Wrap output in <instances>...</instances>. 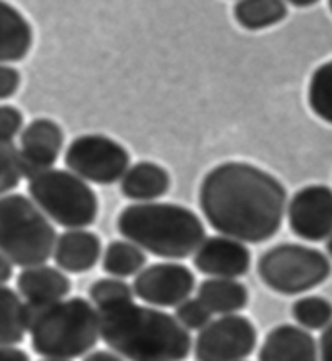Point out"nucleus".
<instances>
[{
	"instance_id": "9b49d317",
	"label": "nucleus",
	"mask_w": 332,
	"mask_h": 361,
	"mask_svg": "<svg viewBox=\"0 0 332 361\" xmlns=\"http://www.w3.org/2000/svg\"><path fill=\"white\" fill-rule=\"evenodd\" d=\"M288 227L307 242H323L332 233V190L326 185H307L285 207Z\"/></svg>"
},
{
	"instance_id": "39448f33",
	"label": "nucleus",
	"mask_w": 332,
	"mask_h": 361,
	"mask_svg": "<svg viewBox=\"0 0 332 361\" xmlns=\"http://www.w3.org/2000/svg\"><path fill=\"white\" fill-rule=\"evenodd\" d=\"M57 232L35 201L21 193L0 196V253L13 266L46 264Z\"/></svg>"
},
{
	"instance_id": "e433bc0d",
	"label": "nucleus",
	"mask_w": 332,
	"mask_h": 361,
	"mask_svg": "<svg viewBox=\"0 0 332 361\" xmlns=\"http://www.w3.org/2000/svg\"><path fill=\"white\" fill-rule=\"evenodd\" d=\"M329 8H331V13H332V0H329Z\"/></svg>"
},
{
	"instance_id": "f8f14e48",
	"label": "nucleus",
	"mask_w": 332,
	"mask_h": 361,
	"mask_svg": "<svg viewBox=\"0 0 332 361\" xmlns=\"http://www.w3.org/2000/svg\"><path fill=\"white\" fill-rule=\"evenodd\" d=\"M63 147V130L52 118H35L20 135V161L25 178H31L56 166Z\"/></svg>"
},
{
	"instance_id": "cd10ccee",
	"label": "nucleus",
	"mask_w": 332,
	"mask_h": 361,
	"mask_svg": "<svg viewBox=\"0 0 332 361\" xmlns=\"http://www.w3.org/2000/svg\"><path fill=\"white\" fill-rule=\"evenodd\" d=\"M23 128V114L15 106H0V138L13 140Z\"/></svg>"
},
{
	"instance_id": "c85d7f7f",
	"label": "nucleus",
	"mask_w": 332,
	"mask_h": 361,
	"mask_svg": "<svg viewBox=\"0 0 332 361\" xmlns=\"http://www.w3.org/2000/svg\"><path fill=\"white\" fill-rule=\"evenodd\" d=\"M21 75L10 65L0 63V101L10 99L20 90Z\"/></svg>"
},
{
	"instance_id": "6ab92c4d",
	"label": "nucleus",
	"mask_w": 332,
	"mask_h": 361,
	"mask_svg": "<svg viewBox=\"0 0 332 361\" xmlns=\"http://www.w3.org/2000/svg\"><path fill=\"white\" fill-rule=\"evenodd\" d=\"M197 298L211 311V314H238L248 306L250 292L237 279L209 277L197 288Z\"/></svg>"
},
{
	"instance_id": "7ed1b4c3",
	"label": "nucleus",
	"mask_w": 332,
	"mask_h": 361,
	"mask_svg": "<svg viewBox=\"0 0 332 361\" xmlns=\"http://www.w3.org/2000/svg\"><path fill=\"white\" fill-rule=\"evenodd\" d=\"M117 231L143 251L164 259L193 256L206 238L204 224L187 206L176 202H133L117 217Z\"/></svg>"
},
{
	"instance_id": "bb28decb",
	"label": "nucleus",
	"mask_w": 332,
	"mask_h": 361,
	"mask_svg": "<svg viewBox=\"0 0 332 361\" xmlns=\"http://www.w3.org/2000/svg\"><path fill=\"white\" fill-rule=\"evenodd\" d=\"M173 318L177 319L185 331H201L212 319L211 311L195 297H188L178 303L173 310Z\"/></svg>"
},
{
	"instance_id": "a211bd4d",
	"label": "nucleus",
	"mask_w": 332,
	"mask_h": 361,
	"mask_svg": "<svg viewBox=\"0 0 332 361\" xmlns=\"http://www.w3.org/2000/svg\"><path fill=\"white\" fill-rule=\"evenodd\" d=\"M35 32L15 5L0 0V63L20 62L28 56Z\"/></svg>"
},
{
	"instance_id": "20e7f679",
	"label": "nucleus",
	"mask_w": 332,
	"mask_h": 361,
	"mask_svg": "<svg viewBox=\"0 0 332 361\" xmlns=\"http://www.w3.org/2000/svg\"><path fill=\"white\" fill-rule=\"evenodd\" d=\"M30 313L31 347L42 358L85 357L101 338L99 314L90 300L83 297H67Z\"/></svg>"
},
{
	"instance_id": "1a4fd4ad",
	"label": "nucleus",
	"mask_w": 332,
	"mask_h": 361,
	"mask_svg": "<svg viewBox=\"0 0 332 361\" xmlns=\"http://www.w3.org/2000/svg\"><path fill=\"white\" fill-rule=\"evenodd\" d=\"M258 331L253 321L243 314H227L211 319L193 342L197 361H243L253 355Z\"/></svg>"
},
{
	"instance_id": "f3484780",
	"label": "nucleus",
	"mask_w": 332,
	"mask_h": 361,
	"mask_svg": "<svg viewBox=\"0 0 332 361\" xmlns=\"http://www.w3.org/2000/svg\"><path fill=\"white\" fill-rule=\"evenodd\" d=\"M171 175L159 164L141 161L130 166L121 178V191L135 202H151L166 196L171 190Z\"/></svg>"
},
{
	"instance_id": "473e14b6",
	"label": "nucleus",
	"mask_w": 332,
	"mask_h": 361,
	"mask_svg": "<svg viewBox=\"0 0 332 361\" xmlns=\"http://www.w3.org/2000/svg\"><path fill=\"white\" fill-rule=\"evenodd\" d=\"M13 277V264L0 253V286H5Z\"/></svg>"
},
{
	"instance_id": "423d86ee",
	"label": "nucleus",
	"mask_w": 332,
	"mask_h": 361,
	"mask_svg": "<svg viewBox=\"0 0 332 361\" xmlns=\"http://www.w3.org/2000/svg\"><path fill=\"white\" fill-rule=\"evenodd\" d=\"M28 193L49 221L67 231L90 227L99 214L94 190L70 171L51 169L35 175L28 180Z\"/></svg>"
},
{
	"instance_id": "393cba45",
	"label": "nucleus",
	"mask_w": 332,
	"mask_h": 361,
	"mask_svg": "<svg viewBox=\"0 0 332 361\" xmlns=\"http://www.w3.org/2000/svg\"><path fill=\"white\" fill-rule=\"evenodd\" d=\"M90 302L96 310L107 308V306L130 302L135 300V293L132 286H128L123 279L117 277H104L97 279L91 283L88 290Z\"/></svg>"
},
{
	"instance_id": "b1692460",
	"label": "nucleus",
	"mask_w": 332,
	"mask_h": 361,
	"mask_svg": "<svg viewBox=\"0 0 332 361\" xmlns=\"http://www.w3.org/2000/svg\"><path fill=\"white\" fill-rule=\"evenodd\" d=\"M308 104L314 116L332 125V60L319 65L309 78Z\"/></svg>"
},
{
	"instance_id": "c756f323",
	"label": "nucleus",
	"mask_w": 332,
	"mask_h": 361,
	"mask_svg": "<svg viewBox=\"0 0 332 361\" xmlns=\"http://www.w3.org/2000/svg\"><path fill=\"white\" fill-rule=\"evenodd\" d=\"M318 357L319 361H332V322L321 332Z\"/></svg>"
},
{
	"instance_id": "5701e85b",
	"label": "nucleus",
	"mask_w": 332,
	"mask_h": 361,
	"mask_svg": "<svg viewBox=\"0 0 332 361\" xmlns=\"http://www.w3.org/2000/svg\"><path fill=\"white\" fill-rule=\"evenodd\" d=\"M290 313L302 329L323 331L332 322V303L321 295H307L292 303Z\"/></svg>"
},
{
	"instance_id": "7c9ffc66",
	"label": "nucleus",
	"mask_w": 332,
	"mask_h": 361,
	"mask_svg": "<svg viewBox=\"0 0 332 361\" xmlns=\"http://www.w3.org/2000/svg\"><path fill=\"white\" fill-rule=\"evenodd\" d=\"M0 361H31L30 355L16 345H0Z\"/></svg>"
},
{
	"instance_id": "9d476101",
	"label": "nucleus",
	"mask_w": 332,
	"mask_h": 361,
	"mask_svg": "<svg viewBox=\"0 0 332 361\" xmlns=\"http://www.w3.org/2000/svg\"><path fill=\"white\" fill-rule=\"evenodd\" d=\"M195 276L188 266L176 261L154 262L135 276L133 293L136 298L154 308H176L192 297Z\"/></svg>"
},
{
	"instance_id": "ddd939ff",
	"label": "nucleus",
	"mask_w": 332,
	"mask_h": 361,
	"mask_svg": "<svg viewBox=\"0 0 332 361\" xmlns=\"http://www.w3.org/2000/svg\"><path fill=\"white\" fill-rule=\"evenodd\" d=\"M193 266L209 277L238 279L252 267V251L235 238L214 235L199 243L193 253Z\"/></svg>"
},
{
	"instance_id": "72a5a7b5",
	"label": "nucleus",
	"mask_w": 332,
	"mask_h": 361,
	"mask_svg": "<svg viewBox=\"0 0 332 361\" xmlns=\"http://www.w3.org/2000/svg\"><path fill=\"white\" fill-rule=\"evenodd\" d=\"M284 2L290 4L297 8H307V7H312L314 4H318L319 0H284Z\"/></svg>"
},
{
	"instance_id": "2f4dec72",
	"label": "nucleus",
	"mask_w": 332,
	"mask_h": 361,
	"mask_svg": "<svg viewBox=\"0 0 332 361\" xmlns=\"http://www.w3.org/2000/svg\"><path fill=\"white\" fill-rule=\"evenodd\" d=\"M83 361H127L121 355H117L112 350H91L88 355H85Z\"/></svg>"
},
{
	"instance_id": "f03ea898",
	"label": "nucleus",
	"mask_w": 332,
	"mask_h": 361,
	"mask_svg": "<svg viewBox=\"0 0 332 361\" xmlns=\"http://www.w3.org/2000/svg\"><path fill=\"white\" fill-rule=\"evenodd\" d=\"M99 337L127 361H185L193 342L173 314L130 302L97 310Z\"/></svg>"
},
{
	"instance_id": "6e6552de",
	"label": "nucleus",
	"mask_w": 332,
	"mask_h": 361,
	"mask_svg": "<svg viewBox=\"0 0 332 361\" xmlns=\"http://www.w3.org/2000/svg\"><path fill=\"white\" fill-rule=\"evenodd\" d=\"M65 166L86 183L113 185L130 167L127 147L111 136L81 135L68 145L63 156Z\"/></svg>"
},
{
	"instance_id": "4c0bfd02",
	"label": "nucleus",
	"mask_w": 332,
	"mask_h": 361,
	"mask_svg": "<svg viewBox=\"0 0 332 361\" xmlns=\"http://www.w3.org/2000/svg\"><path fill=\"white\" fill-rule=\"evenodd\" d=\"M243 361H245V360H243Z\"/></svg>"
},
{
	"instance_id": "aec40b11",
	"label": "nucleus",
	"mask_w": 332,
	"mask_h": 361,
	"mask_svg": "<svg viewBox=\"0 0 332 361\" xmlns=\"http://www.w3.org/2000/svg\"><path fill=\"white\" fill-rule=\"evenodd\" d=\"M30 308L18 292L0 286V345H18L30 326Z\"/></svg>"
},
{
	"instance_id": "f257e3e1",
	"label": "nucleus",
	"mask_w": 332,
	"mask_h": 361,
	"mask_svg": "<svg viewBox=\"0 0 332 361\" xmlns=\"http://www.w3.org/2000/svg\"><path fill=\"white\" fill-rule=\"evenodd\" d=\"M199 209L216 232L243 243H264L284 222L287 190L258 166L228 161L212 167L199 185Z\"/></svg>"
},
{
	"instance_id": "412c9836",
	"label": "nucleus",
	"mask_w": 332,
	"mask_h": 361,
	"mask_svg": "<svg viewBox=\"0 0 332 361\" xmlns=\"http://www.w3.org/2000/svg\"><path fill=\"white\" fill-rule=\"evenodd\" d=\"M288 15L284 0H238L233 18L243 30L263 31L284 21Z\"/></svg>"
},
{
	"instance_id": "0eeeda50",
	"label": "nucleus",
	"mask_w": 332,
	"mask_h": 361,
	"mask_svg": "<svg viewBox=\"0 0 332 361\" xmlns=\"http://www.w3.org/2000/svg\"><path fill=\"white\" fill-rule=\"evenodd\" d=\"M331 274L332 264L328 256L307 245H276L258 259L261 282L284 297L307 293L324 283Z\"/></svg>"
},
{
	"instance_id": "a878e982",
	"label": "nucleus",
	"mask_w": 332,
	"mask_h": 361,
	"mask_svg": "<svg viewBox=\"0 0 332 361\" xmlns=\"http://www.w3.org/2000/svg\"><path fill=\"white\" fill-rule=\"evenodd\" d=\"M23 171H21L20 151L13 140L0 138V196L8 195L18 187Z\"/></svg>"
},
{
	"instance_id": "f704fd0d",
	"label": "nucleus",
	"mask_w": 332,
	"mask_h": 361,
	"mask_svg": "<svg viewBox=\"0 0 332 361\" xmlns=\"http://www.w3.org/2000/svg\"><path fill=\"white\" fill-rule=\"evenodd\" d=\"M326 251H328L329 258L332 259V233H331V237L328 238V242H326Z\"/></svg>"
},
{
	"instance_id": "2eb2a0df",
	"label": "nucleus",
	"mask_w": 332,
	"mask_h": 361,
	"mask_svg": "<svg viewBox=\"0 0 332 361\" xmlns=\"http://www.w3.org/2000/svg\"><path fill=\"white\" fill-rule=\"evenodd\" d=\"M102 256L99 235L88 228H68L59 235L52 250L57 267L68 274H85L94 269Z\"/></svg>"
},
{
	"instance_id": "4468645a",
	"label": "nucleus",
	"mask_w": 332,
	"mask_h": 361,
	"mask_svg": "<svg viewBox=\"0 0 332 361\" xmlns=\"http://www.w3.org/2000/svg\"><path fill=\"white\" fill-rule=\"evenodd\" d=\"M16 290L30 311H35L67 298L72 292V281L59 267L37 264L20 272Z\"/></svg>"
},
{
	"instance_id": "dca6fc26",
	"label": "nucleus",
	"mask_w": 332,
	"mask_h": 361,
	"mask_svg": "<svg viewBox=\"0 0 332 361\" xmlns=\"http://www.w3.org/2000/svg\"><path fill=\"white\" fill-rule=\"evenodd\" d=\"M258 361H319L318 343L295 324H279L266 334Z\"/></svg>"
},
{
	"instance_id": "4be33fe9",
	"label": "nucleus",
	"mask_w": 332,
	"mask_h": 361,
	"mask_svg": "<svg viewBox=\"0 0 332 361\" xmlns=\"http://www.w3.org/2000/svg\"><path fill=\"white\" fill-rule=\"evenodd\" d=\"M146 253L128 240H113L102 251V271L111 277L127 279L136 276L146 267Z\"/></svg>"
},
{
	"instance_id": "c9c22d12",
	"label": "nucleus",
	"mask_w": 332,
	"mask_h": 361,
	"mask_svg": "<svg viewBox=\"0 0 332 361\" xmlns=\"http://www.w3.org/2000/svg\"><path fill=\"white\" fill-rule=\"evenodd\" d=\"M42 361H70V360H52V358H44Z\"/></svg>"
}]
</instances>
